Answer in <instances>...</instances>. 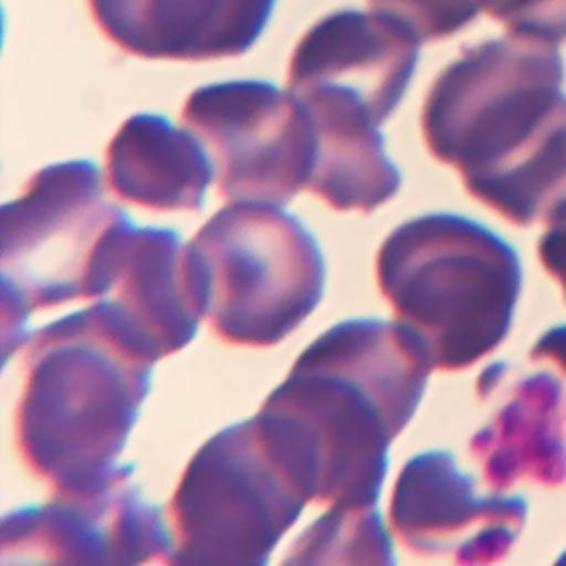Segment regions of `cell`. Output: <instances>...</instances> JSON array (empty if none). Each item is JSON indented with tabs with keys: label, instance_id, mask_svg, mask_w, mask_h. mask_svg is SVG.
<instances>
[{
	"label": "cell",
	"instance_id": "6da1fadb",
	"mask_svg": "<svg viewBox=\"0 0 566 566\" xmlns=\"http://www.w3.org/2000/svg\"><path fill=\"white\" fill-rule=\"evenodd\" d=\"M431 363L398 323L349 318L312 340L254 413L323 506H376L389 444Z\"/></svg>",
	"mask_w": 566,
	"mask_h": 566
},
{
	"label": "cell",
	"instance_id": "7a4b0ae2",
	"mask_svg": "<svg viewBox=\"0 0 566 566\" xmlns=\"http://www.w3.org/2000/svg\"><path fill=\"white\" fill-rule=\"evenodd\" d=\"M562 82L553 44L509 35L464 49L422 104L429 153L515 226L546 221L566 201Z\"/></svg>",
	"mask_w": 566,
	"mask_h": 566
},
{
	"label": "cell",
	"instance_id": "3957f363",
	"mask_svg": "<svg viewBox=\"0 0 566 566\" xmlns=\"http://www.w3.org/2000/svg\"><path fill=\"white\" fill-rule=\"evenodd\" d=\"M155 358L104 298L29 334L15 447L51 491L82 489L119 458Z\"/></svg>",
	"mask_w": 566,
	"mask_h": 566
},
{
	"label": "cell",
	"instance_id": "277c9868",
	"mask_svg": "<svg viewBox=\"0 0 566 566\" xmlns=\"http://www.w3.org/2000/svg\"><path fill=\"white\" fill-rule=\"evenodd\" d=\"M380 294L433 369L460 371L509 334L522 287L517 252L486 226L431 212L394 228L376 256Z\"/></svg>",
	"mask_w": 566,
	"mask_h": 566
},
{
	"label": "cell",
	"instance_id": "5b68a950",
	"mask_svg": "<svg viewBox=\"0 0 566 566\" xmlns=\"http://www.w3.org/2000/svg\"><path fill=\"white\" fill-rule=\"evenodd\" d=\"M130 217L104 199L99 168L86 159L38 170L0 210L2 354L29 334L33 310L77 298H104Z\"/></svg>",
	"mask_w": 566,
	"mask_h": 566
},
{
	"label": "cell",
	"instance_id": "8992f818",
	"mask_svg": "<svg viewBox=\"0 0 566 566\" xmlns=\"http://www.w3.org/2000/svg\"><path fill=\"white\" fill-rule=\"evenodd\" d=\"M214 334L243 347L290 336L321 303L325 263L314 234L283 206L237 201L186 245Z\"/></svg>",
	"mask_w": 566,
	"mask_h": 566
},
{
	"label": "cell",
	"instance_id": "52a82bcc",
	"mask_svg": "<svg viewBox=\"0 0 566 566\" xmlns=\"http://www.w3.org/2000/svg\"><path fill=\"white\" fill-rule=\"evenodd\" d=\"M310 502L256 416L230 424L199 447L168 502V564L263 566Z\"/></svg>",
	"mask_w": 566,
	"mask_h": 566
},
{
	"label": "cell",
	"instance_id": "ba28073f",
	"mask_svg": "<svg viewBox=\"0 0 566 566\" xmlns=\"http://www.w3.org/2000/svg\"><path fill=\"white\" fill-rule=\"evenodd\" d=\"M181 124L208 148L228 203L285 206L312 179L316 130L292 91L261 80L206 84L186 97Z\"/></svg>",
	"mask_w": 566,
	"mask_h": 566
},
{
	"label": "cell",
	"instance_id": "9c48e42d",
	"mask_svg": "<svg viewBox=\"0 0 566 566\" xmlns=\"http://www.w3.org/2000/svg\"><path fill=\"white\" fill-rule=\"evenodd\" d=\"M172 539L161 509L142 497L133 467L97 482L51 491V500L2 517L0 564H153L170 562Z\"/></svg>",
	"mask_w": 566,
	"mask_h": 566
},
{
	"label": "cell",
	"instance_id": "30bf717a",
	"mask_svg": "<svg viewBox=\"0 0 566 566\" xmlns=\"http://www.w3.org/2000/svg\"><path fill=\"white\" fill-rule=\"evenodd\" d=\"M528 504L517 495H480L453 453L409 458L391 489L389 526L418 557L453 564L504 559L526 524Z\"/></svg>",
	"mask_w": 566,
	"mask_h": 566
},
{
	"label": "cell",
	"instance_id": "8fae6325",
	"mask_svg": "<svg viewBox=\"0 0 566 566\" xmlns=\"http://www.w3.org/2000/svg\"><path fill=\"white\" fill-rule=\"evenodd\" d=\"M420 44L411 29L374 9L327 13L298 40L287 91L343 95L382 124L413 77Z\"/></svg>",
	"mask_w": 566,
	"mask_h": 566
},
{
	"label": "cell",
	"instance_id": "7c38bea8",
	"mask_svg": "<svg viewBox=\"0 0 566 566\" xmlns=\"http://www.w3.org/2000/svg\"><path fill=\"white\" fill-rule=\"evenodd\" d=\"M88 9L130 55L203 62L243 55L263 33L274 0H88Z\"/></svg>",
	"mask_w": 566,
	"mask_h": 566
},
{
	"label": "cell",
	"instance_id": "4fadbf2b",
	"mask_svg": "<svg viewBox=\"0 0 566 566\" xmlns=\"http://www.w3.org/2000/svg\"><path fill=\"white\" fill-rule=\"evenodd\" d=\"M104 301L155 360L184 349L206 316L201 283L170 228H130Z\"/></svg>",
	"mask_w": 566,
	"mask_h": 566
},
{
	"label": "cell",
	"instance_id": "5bb4252c",
	"mask_svg": "<svg viewBox=\"0 0 566 566\" xmlns=\"http://www.w3.org/2000/svg\"><path fill=\"white\" fill-rule=\"evenodd\" d=\"M484 484L506 491L517 482H566V385L551 371L524 376L495 416L469 442Z\"/></svg>",
	"mask_w": 566,
	"mask_h": 566
},
{
	"label": "cell",
	"instance_id": "9a60e30c",
	"mask_svg": "<svg viewBox=\"0 0 566 566\" xmlns=\"http://www.w3.org/2000/svg\"><path fill=\"white\" fill-rule=\"evenodd\" d=\"M212 177L214 164L199 137L164 115H130L106 148L108 190L148 210H201Z\"/></svg>",
	"mask_w": 566,
	"mask_h": 566
},
{
	"label": "cell",
	"instance_id": "2e32d148",
	"mask_svg": "<svg viewBox=\"0 0 566 566\" xmlns=\"http://www.w3.org/2000/svg\"><path fill=\"white\" fill-rule=\"evenodd\" d=\"M316 130V164L307 190L338 212H371L400 188L380 124L358 104L323 91L294 93Z\"/></svg>",
	"mask_w": 566,
	"mask_h": 566
},
{
	"label": "cell",
	"instance_id": "e0dca14e",
	"mask_svg": "<svg viewBox=\"0 0 566 566\" xmlns=\"http://www.w3.org/2000/svg\"><path fill=\"white\" fill-rule=\"evenodd\" d=\"M285 564H394L376 506H327L290 546Z\"/></svg>",
	"mask_w": 566,
	"mask_h": 566
},
{
	"label": "cell",
	"instance_id": "ac0fdd59",
	"mask_svg": "<svg viewBox=\"0 0 566 566\" xmlns=\"http://www.w3.org/2000/svg\"><path fill=\"white\" fill-rule=\"evenodd\" d=\"M480 4L513 38L553 46L566 40V0H480Z\"/></svg>",
	"mask_w": 566,
	"mask_h": 566
},
{
	"label": "cell",
	"instance_id": "d6986e66",
	"mask_svg": "<svg viewBox=\"0 0 566 566\" xmlns=\"http://www.w3.org/2000/svg\"><path fill=\"white\" fill-rule=\"evenodd\" d=\"M544 270L562 285L566 296V201L546 219V232L537 243Z\"/></svg>",
	"mask_w": 566,
	"mask_h": 566
},
{
	"label": "cell",
	"instance_id": "ffe728a7",
	"mask_svg": "<svg viewBox=\"0 0 566 566\" xmlns=\"http://www.w3.org/2000/svg\"><path fill=\"white\" fill-rule=\"evenodd\" d=\"M531 360L551 363L566 376V325L544 332L531 349Z\"/></svg>",
	"mask_w": 566,
	"mask_h": 566
},
{
	"label": "cell",
	"instance_id": "44dd1931",
	"mask_svg": "<svg viewBox=\"0 0 566 566\" xmlns=\"http://www.w3.org/2000/svg\"><path fill=\"white\" fill-rule=\"evenodd\" d=\"M400 2L405 7H413V9H442L447 4H453L455 0H394Z\"/></svg>",
	"mask_w": 566,
	"mask_h": 566
},
{
	"label": "cell",
	"instance_id": "7402d4cb",
	"mask_svg": "<svg viewBox=\"0 0 566 566\" xmlns=\"http://www.w3.org/2000/svg\"><path fill=\"white\" fill-rule=\"evenodd\" d=\"M562 562H566V555H564V557H562Z\"/></svg>",
	"mask_w": 566,
	"mask_h": 566
}]
</instances>
